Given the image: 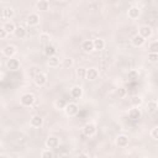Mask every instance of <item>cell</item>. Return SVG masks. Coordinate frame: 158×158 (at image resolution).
Returning <instances> with one entry per match:
<instances>
[{"label": "cell", "mask_w": 158, "mask_h": 158, "mask_svg": "<svg viewBox=\"0 0 158 158\" xmlns=\"http://www.w3.org/2000/svg\"><path fill=\"white\" fill-rule=\"evenodd\" d=\"M35 95L32 94V93H26V94H23L21 98H20V102H21V105L22 106H25V107H30V106H32L33 105V102H35Z\"/></svg>", "instance_id": "1"}, {"label": "cell", "mask_w": 158, "mask_h": 158, "mask_svg": "<svg viewBox=\"0 0 158 158\" xmlns=\"http://www.w3.org/2000/svg\"><path fill=\"white\" fill-rule=\"evenodd\" d=\"M64 112L67 116L69 117H73V116H77L79 114V106L75 104V102H68L64 107Z\"/></svg>", "instance_id": "2"}, {"label": "cell", "mask_w": 158, "mask_h": 158, "mask_svg": "<svg viewBox=\"0 0 158 158\" xmlns=\"http://www.w3.org/2000/svg\"><path fill=\"white\" fill-rule=\"evenodd\" d=\"M44 146H46L47 149H52V151L56 149V148H58V147H59V139H58V137H56V136H49V137L46 139Z\"/></svg>", "instance_id": "3"}, {"label": "cell", "mask_w": 158, "mask_h": 158, "mask_svg": "<svg viewBox=\"0 0 158 158\" xmlns=\"http://www.w3.org/2000/svg\"><path fill=\"white\" fill-rule=\"evenodd\" d=\"M138 35H139L141 37H143V38L147 41V38H151V37H152V35H153V30H152L151 26H148V25H143V26L139 27V30H138Z\"/></svg>", "instance_id": "4"}, {"label": "cell", "mask_w": 158, "mask_h": 158, "mask_svg": "<svg viewBox=\"0 0 158 158\" xmlns=\"http://www.w3.org/2000/svg\"><path fill=\"white\" fill-rule=\"evenodd\" d=\"M33 81H35V84H36L37 86H44V85L47 84V81H48L47 74H44V73H42V72L37 73V74L33 77Z\"/></svg>", "instance_id": "5"}, {"label": "cell", "mask_w": 158, "mask_h": 158, "mask_svg": "<svg viewBox=\"0 0 158 158\" xmlns=\"http://www.w3.org/2000/svg\"><path fill=\"white\" fill-rule=\"evenodd\" d=\"M128 142H130V138H128V136L127 135H118L117 137H116V139H115V143H116V146L117 147H120V148H125V147H127L128 146Z\"/></svg>", "instance_id": "6"}, {"label": "cell", "mask_w": 158, "mask_h": 158, "mask_svg": "<svg viewBox=\"0 0 158 158\" xmlns=\"http://www.w3.org/2000/svg\"><path fill=\"white\" fill-rule=\"evenodd\" d=\"M139 15H141V9H139V6H137V5H132L131 7H128V11H127V16H128V19H131V20H136V19L139 17Z\"/></svg>", "instance_id": "7"}, {"label": "cell", "mask_w": 158, "mask_h": 158, "mask_svg": "<svg viewBox=\"0 0 158 158\" xmlns=\"http://www.w3.org/2000/svg\"><path fill=\"white\" fill-rule=\"evenodd\" d=\"M83 133H84L85 136H88V137L94 136V135L96 133V126H95L94 123H91V122L85 123L84 127H83Z\"/></svg>", "instance_id": "8"}, {"label": "cell", "mask_w": 158, "mask_h": 158, "mask_svg": "<svg viewBox=\"0 0 158 158\" xmlns=\"http://www.w3.org/2000/svg\"><path fill=\"white\" fill-rule=\"evenodd\" d=\"M17 49L15 46L12 44H6L4 48H2V54L6 57V58H14V56L16 54Z\"/></svg>", "instance_id": "9"}, {"label": "cell", "mask_w": 158, "mask_h": 158, "mask_svg": "<svg viewBox=\"0 0 158 158\" xmlns=\"http://www.w3.org/2000/svg\"><path fill=\"white\" fill-rule=\"evenodd\" d=\"M142 117V112L139 110V107H132L128 110V118L132 121H138Z\"/></svg>", "instance_id": "10"}, {"label": "cell", "mask_w": 158, "mask_h": 158, "mask_svg": "<svg viewBox=\"0 0 158 158\" xmlns=\"http://www.w3.org/2000/svg\"><path fill=\"white\" fill-rule=\"evenodd\" d=\"M60 62H62V59L58 57V56H52V57H48L47 58V65L49 67V68H58L59 65H60Z\"/></svg>", "instance_id": "11"}, {"label": "cell", "mask_w": 158, "mask_h": 158, "mask_svg": "<svg viewBox=\"0 0 158 158\" xmlns=\"http://www.w3.org/2000/svg\"><path fill=\"white\" fill-rule=\"evenodd\" d=\"M5 65L9 70H17L20 68V60L17 58H9Z\"/></svg>", "instance_id": "12"}, {"label": "cell", "mask_w": 158, "mask_h": 158, "mask_svg": "<svg viewBox=\"0 0 158 158\" xmlns=\"http://www.w3.org/2000/svg\"><path fill=\"white\" fill-rule=\"evenodd\" d=\"M144 43H146V40H144L143 37H141L138 33L135 35V36L131 38V44H132L133 47H136V48H139V47L144 46Z\"/></svg>", "instance_id": "13"}, {"label": "cell", "mask_w": 158, "mask_h": 158, "mask_svg": "<svg viewBox=\"0 0 158 158\" xmlns=\"http://www.w3.org/2000/svg\"><path fill=\"white\" fill-rule=\"evenodd\" d=\"M98 78H99V70L96 68H89V69H86V74H85V79L86 80L93 81V80H96Z\"/></svg>", "instance_id": "14"}, {"label": "cell", "mask_w": 158, "mask_h": 158, "mask_svg": "<svg viewBox=\"0 0 158 158\" xmlns=\"http://www.w3.org/2000/svg\"><path fill=\"white\" fill-rule=\"evenodd\" d=\"M42 125H43V118H42V116L35 115V116L31 117V120H30V126H31V127H33V128H40Z\"/></svg>", "instance_id": "15"}, {"label": "cell", "mask_w": 158, "mask_h": 158, "mask_svg": "<svg viewBox=\"0 0 158 158\" xmlns=\"http://www.w3.org/2000/svg\"><path fill=\"white\" fill-rule=\"evenodd\" d=\"M1 16H2V19L4 20H6V21H11V19L15 16V10L12 9V7H4L2 9V12H1Z\"/></svg>", "instance_id": "16"}, {"label": "cell", "mask_w": 158, "mask_h": 158, "mask_svg": "<svg viewBox=\"0 0 158 158\" xmlns=\"http://www.w3.org/2000/svg\"><path fill=\"white\" fill-rule=\"evenodd\" d=\"M69 95L73 98V99H80L83 96V88L79 86V85H75L70 89L69 91Z\"/></svg>", "instance_id": "17"}, {"label": "cell", "mask_w": 158, "mask_h": 158, "mask_svg": "<svg viewBox=\"0 0 158 158\" xmlns=\"http://www.w3.org/2000/svg\"><path fill=\"white\" fill-rule=\"evenodd\" d=\"M26 22H27L28 26H37V25L40 23V16H38L37 14L32 12V14H30V15L27 16Z\"/></svg>", "instance_id": "18"}, {"label": "cell", "mask_w": 158, "mask_h": 158, "mask_svg": "<svg viewBox=\"0 0 158 158\" xmlns=\"http://www.w3.org/2000/svg\"><path fill=\"white\" fill-rule=\"evenodd\" d=\"M35 7L37 11H47L49 9V1L47 0H38L35 4Z\"/></svg>", "instance_id": "19"}, {"label": "cell", "mask_w": 158, "mask_h": 158, "mask_svg": "<svg viewBox=\"0 0 158 158\" xmlns=\"http://www.w3.org/2000/svg\"><path fill=\"white\" fill-rule=\"evenodd\" d=\"M1 27L4 28V31H5L7 35H14L15 28H16V25H15L12 21H5V23H4Z\"/></svg>", "instance_id": "20"}, {"label": "cell", "mask_w": 158, "mask_h": 158, "mask_svg": "<svg viewBox=\"0 0 158 158\" xmlns=\"http://www.w3.org/2000/svg\"><path fill=\"white\" fill-rule=\"evenodd\" d=\"M14 35H15L17 38L22 40V38H25V37H26V35H27V31H26V28H25L23 26H16Z\"/></svg>", "instance_id": "21"}, {"label": "cell", "mask_w": 158, "mask_h": 158, "mask_svg": "<svg viewBox=\"0 0 158 158\" xmlns=\"http://www.w3.org/2000/svg\"><path fill=\"white\" fill-rule=\"evenodd\" d=\"M81 49H83V52H85V53H90V52H93V51H94L93 41H90V40L84 41V42L81 43Z\"/></svg>", "instance_id": "22"}, {"label": "cell", "mask_w": 158, "mask_h": 158, "mask_svg": "<svg viewBox=\"0 0 158 158\" xmlns=\"http://www.w3.org/2000/svg\"><path fill=\"white\" fill-rule=\"evenodd\" d=\"M44 54L47 56V58H48V57H52V56H57V49H56V47L52 46L51 43L47 44V46H44Z\"/></svg>", "instance_id": "23"}, {"label": "cell", "mask_w": 158, "mask_h": 158, "mask_svg": "<svg viewBox=\"0 0 158 158\" xmlns=\"http://www.w3.org/2000/svg\"><path fill=\"white\" fill-rule=\"evenodd\" d=\"M157 109H158L157 101L156 100H149L148 104H147V112L148 114H156L157 112Z\"/></svg>", "instance_id": "24"}, {"label": "cell", "mask_w": 158, "mask_h": 158, "mask_svg": "<svg viewBox=\"0 0 158 158\" xmlns=\"http://www.w3.org/2000/svg\"><path fill=\"white\" fill-rule=\"evenodd\" d=\"M93 44H94V49L96 51H101L105 48V41L102 38H95L93 41Z\"/></svg>", "instance_id": "25"}, {"label": "cell", "mask_w": 158, "mask_h": 158, "mask_svg": "<svg viewBox=\"0 0 158 158\" xmlns=\"http://www.w3.org/2000/svg\"><path fill=\"white\" fill-rule=\"evenodd\" d=\"M49 41H51V36H49V33H47V32H42V33L40 35V42H41L43 46L49 44Z\"/></svg>", "instance_id": "26"}, {"label": "cell", "mask_w": 158, "mask_h": 158, "mask_svg": "<svg viewBox=\"0 0 158 158\" xmlns=\"http://www.w3.org/2000/svg\"><path fill=\"white\" fill-rule=\"evenodd\" d=\"M67 104H68V101L65 99H57L54 101V107L58 109V110H64V107H65Z\"/></svg>", "instance_id": "27"}, {"label": "cell", "mask_w": 158, "mask_h": 158, "mask_svg": "<svg viewBox=\"0 0 158 158\" xmlns=\"http://www.w3.org/2000/svg\"><path fill=\"white\" fill-rule=\"evenodd\" d=\"M85 74H86V68L84 67H78L75 69V75L78 79H85Z\"/></svg>", "instance_id": "28"}, {"label": "cell", "mask_w": 158, "mask_h": 158, "mask_svg": "<svg viewBox=\"0 0 158 158\" xmlns=\"http://www.w3.org/2000/svg\"><path fill=\"white\" fill-rule=\"evenodd\" d=\"M131 104L133 107H139V105L142 104V98L139 95H135L131 98Z\"/></svg>", "instance_id": "29"}, {"label": "cell", "mask_w": 158, "mask_h": 158, "mask_svg": "<svg viewBox=\"0 0 158 158\" xmlns=\"http://www.w3.org/2000/svg\"><path fill=\"white\" fill-rule=\"evenodd\" d=\"M73 64H74V60L72 58H64L60 62V65H63L64 68H70V67H73Z\"/></svg>", "instance_id": "30"}, {"label": "cell", "mask_w": 158, "mask_h": 158, "mask_svg": "<svg viewBox=\"0 0 158 158\" xmlns=\"http://www.w3.org/2000/svg\"><path fill=\"white\" fill-rule=\"evenodd\" d=\"M41 158H54V153L52 149H43L41 152Z\"/></svg>", "instance_id": "31"}, {"label": "cell", "mask_w": 158, "mask_h": 158, "mask_svg": "<svg viewBox=\"0 0 158 158\" xmlns=\"http://www.w3.org/2000/svg\"><path fill=\"white\" fill-rule=\"evenodd\" d=\"M148 60L151 63H157L158 62V53L157 52H149L148 53Z\"/></svg>", "instance_id": "32"}, {"label": "cell", "mask_w": 158, "mask_h": 158, "mask_svg": "<svg viewBox=\"0 0 158 158\" xmlns=\"http://www.w3.org/2000/svg\"><path fill=\"white\" fill-rule=\"evenodd\" d=\"M149 135H151V137H152L153 141H157L158 139V127H153L152 131L149 132Z\"/></svg>", "instance_id": "33"}, {"label": "cell", "mask_w": 158, "mask_h": 158, "mask_svg": "<svg viewBox=\"0 0 158 158\" xmlns=\"http://www.w3.org/2000/svg\"><path fill=\"white\" fill-rule=\"evenodd\" d=\"M127 77H128V79H137V77H138V72L135 70V69H132V70L128 72Z\"/></svg>", "instance_id": "34"}, {"label": "cell", "mask_w": 158, "mask_h": 158, "mask_svg": "<svg viewBox=\"0 0 158 158\" xmlns=\"http://www.w3.org/2000/svg\"><path fill=\"white\" fill-rule=\"evenodd\" d=\"M117 94H118V96H120V98H123V96L126 95V89H125V88H118Z\"/></svg>", "instance_id": "35"}, {"label": "cell", "mask_w": 158, "mask_h": 158, "mask_svg": "<svg viewBox=\"0 0 158 158\" xmlns=\"http://www.w3.org/2000/svg\"><path fill=\"white\" fill-rule=\"evenodd\" d=\"M6 36H7V33L4 31V28H2V27H0V40H4Z\"/></svg>", "instance_id": "36"}, {"label": "cell", "mask_w": 158, "mask_h": 158, "mask_svg": "<svg viewBox=\"0 0 158 158\" xmlns=\"http://www.w3.org/2000/svg\"><path fill=\"white\" fill-rule=\"evenodd\" d=\"M75 158H90V157H89V154H86V153H79Z\"/></svg>", "instance_id": "37"}, {"label": "cell", "mask_w": 158, "mask_h": 158, "mask_svg": "<svg viewBox=\"0 0 158 158\" xmlns=\"http://www.w3.org/2000/svg\"><path fill=\"white\" fill-rule=\"evenodd\" d=\"M151 52H157V42H153L152 44H151Z\"/></svg>", "instance_id": "38"}, {"label": "cell", "mask_w": 158, "mask_h": 158, "mask_svg": "<svg viewBox=\"0 0 158 158\" xmlns=\"http://www.w3.org/2000/svg\"><path fill=\"white\" fill-rule=\"evenodd\" d=\"M141 158H148V157H141Z\"/></svg>", "instance_id": "39"}]
</instances>
